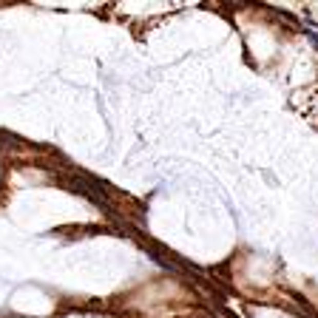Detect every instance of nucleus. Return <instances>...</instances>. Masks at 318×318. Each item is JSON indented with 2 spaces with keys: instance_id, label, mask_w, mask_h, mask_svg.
Returning a JSON list of instances; mask_svg holds the SVG:
<instances>
[{
  "instance_id": "obj_1",
  "label": "nucleus",
  "mask_w": 318,
  "mask_h": 318,
  "mask_svg": "<svg viewBox=\"0 0 318 318\" xmlns=\"http://www.w3.org/2000/svg\"><path fill=\"white\" fill-rule=\"evenodd\" d=\"M310 40H312V46L318 49V34H310Z\"/></svg>"
}]
</instances>
